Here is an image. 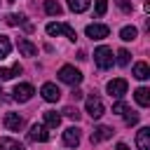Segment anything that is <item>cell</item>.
Returning <instances> with one entry per match:
<instances>
[{
  "label": "cell",
  "mask_w": 150,
  "mask_h": 150,
  "mask_svg": "<svg viewBox=\"0 0 150 150\" xmlns=\"http://www.w3.org/2000/svg\"><path fill=\"white\" fill-rule=\"evenodd\" d=\"M94 63L101 68V70H108L112 63H115V56H112V49L110 47H105V45H101V47H96L94 49Z\"/></svg>",
  "instance_id": "6da1fadb"
},
{
  "label": "cell",
  "mask_w": 150,
  "mask_h": 150,
  "mask_svg": "<svg viewBox=\"0 0 150 150\" xmlns=\"http://www.w3.org/2000/svg\"><path fill=\"white\" fill-rule=\"evenodd\" d=\"M59 80L66 82V84H70V87H77V84L82 82V73H80L75 66H61V70H59Z\"/></svg>",
  "instance_id": "7a4b0ae2"
},
{
  "label": "cell",
  "mask_w": 150,
  "mask_h": 150,
  "mask_svg": "<svg viewBox=\"0 0 150 150\" xmlns=\"http://www.w3.org/2000/svg\"><path fill=\"white\" fill-rule=\"evenodd\" d=\"M45 30H47V35H66V38L73 40V42L77 40V33H75L68 23H54V21H52V23H47Z\"/></svg>",
  "instance_id": "3957f363"
},
{
  "label": "cell",
  "mask_w": 150,
  "mask_h": 150,
  "mask_svg": "<svg viewBox=\"0 0 150 150\" xmlns=\"http://www.w3.org/2000/svg\"><path fill=\"white\" fill-rule=\"evenodd\" d=\"M84 108H87V112L94 117V120H98L103 112H105V108H103V101L96 96V94H91V96H87V101H84Z\"/></svg>",
  "instance_id": "277c9868"
},
{
  "label": "cell",
  "mask_w": 150,
  "mask_h": 150,
  "mask_svg": "<svg viewBox=\"0 0 150 150\" xmlns=\"http://www.w3.org/2000/svg\"><path fill=\"white\" fill-rule=\"evenodd\" d=\"M127 87H129V84H127V80H124V77H115V80H110V82H108V87H105V89H108V94H110L112 98H122V96L127 94Z\"/></svg>",
  "instance_id": "5b68a950"
},
{
  "label": "cell",
  "mask_w": 150,
  "mask_h": 150,
  "mask_svg": "<svg viewBox=\"0 0 150 150\" xmlns=\"http://www.w3.org/2000/svg\"><path fill=\"white\" fill-rule=\"evenodd\" d=\"M33 94H35V89H33V84H28V82H21V84L14 87V101H19V103L30 101Z\"/></svg>",
  "instance_id": "8992f818"
},
{
  "label": "cell",
  "mask_w": 150,
  "mask_h": 150,
  "mask_svg": "<svg viewBox=\"0 0 150 150\" xmlns=\"http://www.w3.org/2000/svg\"><path fill=\"white\" fill-rule=\"evenodd\" d=\"M84 33H87V38H91V40H103V38H108L110 28H108L105 23H89V26L84 28Z\"/></svg>",
  "instance_id": "52a82bcc"
},
{
  "label": "cell",
  "mask_w": 150,
  "mask_h": 150,
  "mask_svg": "<svg viewBox=\"0 0 150 150\" xmlns=\"http://www.w3.org/2000/svg\"><path fill=\"white\" fill-rule=\"evenodd\" d=\"M40 94H42V98H45V101H49V103H54V101H59V98H61V89H59L54 82H45V84H42V89H40Z\"/></svg>",
  "instance_id": "ba28073f"
},
{
  "label": "cell",
  "mask_w": 150,
  "mask_h": 150,
  "mask_svg": "<svg viewBox=\"0 0 150 150\" xmlns=\"http://www.w3.org/2000/svg\"><path fill=\"white\" fill-rule=\"evenodd\" d=\"M28 138H30V141H38V143H45V141L49 138V134H47V127L35 122V124L30 127V131H28Z\"/></svg>",
  "instance_id": "9c48e42d"
},
{
  "label": "cell",
  "mask_w": 150,
  "mask_h": 150,
  "mask_svg": "<svg viewBox=\"0 0 150 150\" xmlns=\"http://www.w3.org/2000/svg\"><path fill=\"white\" fill-rule=\"evenodd\" d=\"M63 143H66L68 148H77V145H80V129H77V127H68V129L63 131Z\"/></svg>",
  "instance_id": "30bf717a"
},
{
  "label": "cell",
  "mask_w": 150,
  "mask_h": 150,
  "mask_svg": "<svg viewBox=\"0 0 150 150\" xmlns=\"http://www.w3.org/2000/svg\"><path fill=\"white\" fill-rule=\"evenodd\" d=\"M2 122H5V127H7L9 131H19V129L23 127V120H21V115H19V112H7Z\"/></svg>",
  "instance_id": "8fae6325"
},
{
  "label": "cell",
  "mask_w": 150,
  "mask_h": 150,
  "mask_svg": "<svg viewBox=\"0 0 150 150\" xmlns=\"http://www.w3.org/2000/svg\"><path fill=\"white\" fill-rule=\"evenodd\" d=\"M110 136H112V129L105 127V124H101V127H96V129L91 131L89 138H91V143H101V141H108Z\"/></svg>",
  "instance_id": "7c38bea8"
},
{
  "label": "cell",
  "mask_w": 150,
  "mask_h": 150,
  "mask_svg": "<svg viewBox=\"0 0 150 150\" xmlns=\"http://www.w3.org/2000/svg\"><path fill=\"white\" fill-rule=\"evenodd\" d=\"M136 145L138 150H150V129L148 127H141L138 134H136Z\"/></svg>",
  "instance_id": "4fadbf2b"
},
{
  "label": "cell",
  "mask_w": 150,
  "mask_h": 150,
  "mask_svg": "<svg viewBox=\"0 0 150 150\" xmlns=\"http://www.w3.org/2000/svg\"><path fill=\"white\" fill-rule=\"evenodd\" d=\"M16 47H19V52H21L23 56H35V54H38V47H35L30 40H26V38H21V40L16 42Z\"/></svg>",
  "instance_id": "5bb4252c"
},
{
  "label": "cell",
  "mask_w": 150,
  "mask_h": 150,
  "mask_svg": "<svg viewBox=\"0 0 150 150\" xmlns=\"http://www.w3.org/2000/svg\"><path fill=\"white\" fill-rule=\"evenodd\" d=\"M134 98H136L138 105L148 108V105H150V89H148V87H138V89L134 91Z\"/></svg>",
  "instance_id": "9a60e30c"
},
{
  "label": "cell",
  "mask_w": 150,
  "mask_h": 150,
  "mask_svg": "<svg viewBox=\"0 0 150 150\" xmlns=\"http://www.w3.org/2000/svg\"><path fill=\"white\" fill-rule=\"evenodd\" d=\"M42 115H45V127H49V129H56V127L61 124V115H59L56 110H45Z\"/></svg>",
  "instance_id": "2e32d148"
},
{
  "label": "cell",
  "mask_w": 150,
  "mask_h": 150,
  "mask_svg": "<svg viewBox=\"0 0 150 150\" xmlns=\"http://www.w3.org/2000/svg\"><path fill=\"white\" fill-rule=\"evenodd\" d=\"M134 77H136V80H148V77H150V68H148L145 61L134 63Z\"/></svg>",
  "instance_id": "e0dca14e"
},
{
  "label": "cell",
  "mask_w": 150,
  "mask_h": 150,
  "mask_svg": "<svg viewBox=\"0 0 150 150\" xmlns=\"http://www.w3.org/2000/svg\"><path fill=\"white\" fill-rule=\"evenodd\" d=\"M89 2H91V0H68V7H70V12L82 14V12L89 9Z\"/></svg>",
  "instance_id": "ac0fdd59"
},
{
  "label": "cell",
  "mask_w": 150,
  "mask_h": 150,
  "mask_svg": "<svg viewBox=\"0 0 150 150\" xmlns=\"http://www.w3.org/2000/svg\"><path fill=\"white\" fill-rule=\"evenodd\" d=\"M14 75H21V66L14 63L12 68H0V80H12Z\"/></svg>",
  "instance_id": "d6986e66"
},
{
  "label": "cell",
  "mask_w": 150,
  "mask_h": 150,
  "mask_svg": "<svg viewBox=\"0 0 150 150\" xmlns=\"http://www.w3.org/2000/svg\"><path fill=\"white\" fill-rule=\"evenodd\" d=\"M0 150H23V145L19 143V141H14V138H0Z\"/></svg>",
  "instance_id": "ffe728a7"
},
{
  "label": "cell",
  "mask_w": 150,
  "mask_h": 150,
  "mask_svg": "<svg viewBox=\"0 0 150 150\" xmlns=\"http://www.w3.org/2000/svg\"><path fill=\"white\" fill-rule=\"evenodd\" d=\"M45 12H47L49 16H59L63 9H61V5H59L56 0H45Z\"/></svg>",
  "instance_id": "44dd1931"
},
{
  "label": "cell",
  "mask_w": 150,
  "mask_h": 150,
  "mask_svg": "<svg viewBox=\"0 0 150 150\" xmlns=\"http://www.w3.org/2000/svg\"><path fill=\"white\" fill-rule=\"evenodd\" d=\"M136 35H138L136 26H124V28L120 30V38H122L124 42H131V40H136Z\"/></svg>",
  "instance_id": "7402d4cb"
},
{
  "label": "cell",
  "mask_w": 150,
  "mask_h": 150,
  "mask_svg": "<svg viewBox=\"0 0 150 150\" xmlns=\"http://www.w3.org/2000/svg\"><path fill=\"white\" fill-rule=\"evenodd\" d=\"M7 23H9V26H26V28L30 30V26L26 23V16H23V14H7Z\"/></svg>",
  "instance_id": "603a6c76"
},
{
  "label": "cell",
  "mask_w": 150,
  "mask_h": 150,
  "mask_svg": "<svg viewBox=\"0 0 150 150\" xmlns=\"http://www.w3.org/2000/svg\"><path fill=\"white\" fill-rule=\"evenodd\" d=\"M9 52H12V42H9V38H7V35H0V59H7Z\"/></svg>",
  "instance_id": "cb8c5ba5"
},
{
  "label": "cell",
  "mask_w": 150,
  "mask_h": 150,
  "mask_svg": "<svg viewBox=\"0 0 150 150\" xmlns=\"http://www.w3.org/2000/svg\"><path fill=\"white\" fill-rule=\"evenodd\" d=\"M105 9H108V0H94V12H96V16H103Z\"/></svg>",
  "instance_id": "d4e9b609"
},
{
  "label": "cell",
  "mask_w": 150,
  "mask_h": 150,
  "mask_svg": "<svg viewBox=\"0 0 150 150\" xmlns=\"http://www.w3.org/2000/svg\"><path fill=\"white\" fill-rule=\"evenodd\" d=\"M124 122H127L129 127H134V124L138 122V112H134V110H127V112H124Z\"/></svg>",
  "instance_id": "484cf974"
},
{
  "label": "cell",
  "mask_w": 150,
  "mask_h": 150,
  "mask_svg": "<svg viewBox=\"0 0 150 150\" xmlns=\"http://www.w3.org/2000/svg\"><path fill=\"white\" fill-rule=\"evenodd\" d=\"M129 56H131V54H129L127 49H120V52H117V63H120V66H127V63H129Z\"/></svg>",
  "instance_id": "4316f807"
},
{
  "label": "cell",
  "mask_w": 150,
  "mask_h": 150,
  "mask_svg": "<svg viewBox=\"0 0 150 150\" xmlns=\"http://www.w3.org/2000/svg\"><path fill=\"white\" fill-rule=\"evenodd\" d=\"M127 110H129V108H127V103H124V101H117V103L112 105V115H124Z\"/></svg>",
  "instance_id": "83f0119b"
},
{
  "label": "cell",
  "mask_w": 150,
  "mask_h": 150,
  "mask_svg": "<svg viewBox=\"0 0 150 150\" xmlns=\"http://www.w3.org/2000/svg\"><path fill=\"white\" fill-rule=\"evenodd\" d=\"M63 115L70 117V120H80V112H77V108H73V105H66V108H63Z\"/></svg>",
  "instance_id": "f1b7e54d"
},
{
  "label": "cell",
  "mask_w": 150,
  "mask_h": 150,
  "mask_svg": "<svg viewBox=\"0 0 150 150\" xmlns=\"http://www.w3.org/2000/svg\"><path fill=\"white\" fill-rule=\"evenodd\" d=\"M115 2H117V7H120L122 12H127V14H129V12L134 9V5H131V0H115Z\"/></svg>",
  "instance_id": "f546056e"
},
{
  "label": "cell",
  "mask_w": 150,
  "mask_h": 150,
  "mask_svg": "<svg viewBox=\"0 0 150 150\" xmlns=\"http://www.w3.org/2000/svg\"><path fill=\"white\" fill-rule=\"evenodd\" d=\"M70 94H73V98H82V91H80L77 87H73V91H70Z\"/></svg>",
  "instance_id": "4dcf8cb0"
},
{
  "label": "cell",
  "mask_w": 150,
  "mask_h": 150,
  "mask_svg": "<svg viewBox=\"0 0 150 150\" xmlns=\"http://www.w3.org/2000/svg\"><path fill=\"white\" fill-rule=\"evenodd\" d=\"M115 150H129V145H127V143H117V145H115Z\"/></svg>",
  "instance_id": "1f68e13d"
},
{
  "label": "cell",
  "mask_w": 150,
  "mask_h": 150,
  "mask_svg": "<svg viewBox=\"0 0 150 150\" xmlns=\"http://www.w3.org/2000/svg\"><path fill=\"white\" fill-rule=\"evenodd\" d=\"M9 2H14V0H9Z\"/></svg>",
  "instance_id": "d6a6232c"
},
{
  "label": "cell",
  "mask_w": 150,
  "mask_h": 150,
  "mask_svg": "<svg viewBox=\"0 0 150 150\" xmlns=\"http://www.w3.org/2000/svg\"><path fill=\"white\" fill-rule=\"evenodd\" d=\"M0 94H2V91H0Z\"/></svg>",
  "instance_id": "836d02e7"
}]
</instances>
